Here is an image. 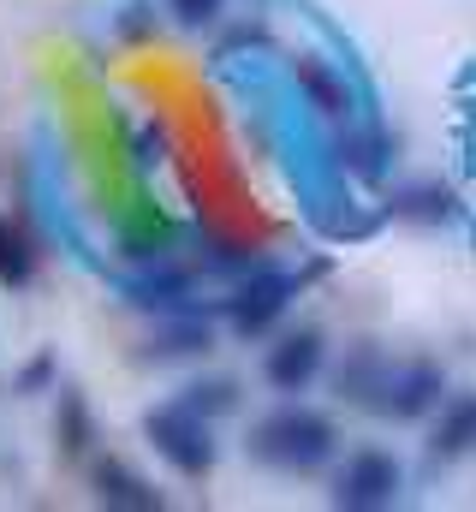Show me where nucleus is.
Listing matches in <instances>:
<instances>
[{
    "instance_id": "10",
    "label": "nucleus",
    "mask_w": 476,
    "mask_h": 512,
    "mask_svg": "<svg viewBox=\"0 0 476 512\" xmlns=\"http://www.w3.org/2000/svg\"><path fill=\"white\" fill-rule=\"evenodd\" d=\"M167 6H173V18H179V24H191V30H197V24H209V18H221V0H167Z\"/></svg>"
},
{
    "instance_id": "6",
    "label": "nucleus",
    "mask_w": 476,
    "mask_h": 512,
    "mask_svg": "<svg viewBox=\"0 0 476 512\" xmlns=\"http://www.w3.org/2000/svg\"><path fill=\"white\" fill-rule=\"evenodd\" d=\"M316 370H322V334H286L274 352H268V382L280 387V393H298V387L316 382Z\"/></svg>"
},
{
    "instance_id": "7",
    "label": "nucleus",
    "mask_w": 476,
    "mask_h": 512,
    "mask_svg": "<svg viewBox=\"0 0 476 512\" xmlns=\"http://www.w3.org/2000/svg\"><path fill=\"white\" fill-rule=\"evenodd\" d=\"M429 453L435 459H465V453H476V393H459L441 411V423L429 435Z\"/></svg>"
},
{
    "instance_id": "1",
    "label": "nucleus",
    "mask_w": 476,
    "mask_h": 512,
    "mask_svg": "<svg viewBox=\"0 0 476 512\" xmlns=\"http://www.w3.org/2000/svg\"><path fill=\"white\" fill-rule=\"evenodd\" d=\"M250 447H256V459H268V465H280V471H316V465L334 453V423L316 417V411L286 405V411H274V417L256 429Z\"/></svg>"
},
{
    "instance_id": "11",
    "label": "nucleus",
    "mask_w": 476,
    "mask_h": 512,
    "mask_svg": "<svg viewBox=\"0 0 476 512\" xmlns=\"http://www.w3.org/2000/svg\"><path fill=\"white\" fill-rule=\"evenodd\" d=\"M185 405H191V411H227V405H233V387H191Z\"/></svg>"
},
{
    "instance_id": "3",
    "label": "nucleus",
    "mask_w": 476,
    "mask_h": 512,
    "mask_svg": "<svg viewBox=\"0 0 476 512\" xmlns=\"http://www.w3.org/2000/svg\"><path fill=\"white\" fill-rule=\"evenodd\" d=\"M441 393H447V376H441L435 364H399V370H381V382H375V393H369V405H375L381 417L411 423V417L435 411Z\"/></svg>"
},
{
    "instance_id": "5",
    "label": "nucleus",
    "mask_w": 476,
    "mask_h": 512,
    "mask_svg": "<svg viewBox=\"0 0 476 512\" xmlns=\"http://www.w3.org/2000/svg\"><path fill=\"white\" fill-rule=\"evenodd\" d=\"M292 274H280V268H262V274H250L244 286L233 292V328L238 334H262L286 304H292Z\"/></svg>"
},
{
    "instance_id": "4",
    "label": "nucleus",
    "mask_w": 476,
    "mask_h": 512,
    "mask_svg": "<svg viewBox=\"0 0 476 512\" xmlns=\"http://www.w3.org/2000/svg\"><path fill=\"white\" fill-rule=\"evenodd\" d=\"M334 501L352 512H375V507H393L399 501V465L387 453H357L352 465L340 471V489Z\"/></svg>"
},
{
    "instance_id": "9",
    "label": "nucleus",
    "mask_w": 476,
    "mask_h": 512,
    "mask_svg": "<svg viewBox=\"0 0 476 512\" xmlns=\"http://www.w3.org/2000/svg\"><path fill=\"white\" fill-rule=\"evenodd\" d=\"M96 483H102V501H119V507H137V512L161 507V501H155V489H143V483H137L131 471H119V465H102V477H96Z\"/></svg>"
},
{
    "instance_id": "2",
    "label": "nucleus",
    "mask_w": 476,
    "mask_h": 512,
    "mask_svg": "<svg viewBox=\"0 0 476 512\" xmlns=\"http://www.w3.org/2000/svg\"><path fill=\"white\" fill-rule=\"evenodd\" d=\"M149 441H155V453H161L173 471H185V477H203V471L215 465L209 417H203V411H191L185 399H179V405L149 411Z\"/></svg>"
},
{
    "instance_id": "8",
    "label": "nucleus",
    "mask_w": 476,
    "mask_h": 512,
    "mask_svg": "<svg viewBox=\"0 0 476 512\" xmlns=\"http://www.w3.org/2000/svg\"><path fill=\"white\" fill-rule=\"evenodd\" d=\"M30 274H36V251L24 239V227H12L0 215V286H30Z\"/></svg>"
}]
</instances>
